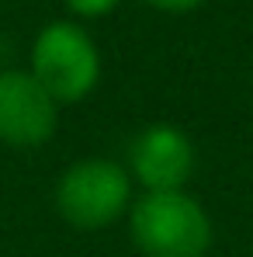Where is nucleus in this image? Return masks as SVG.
<instances>
[{
    "instance_id": "f257e3e1",
    "label": "nucleus",
    "mask_w": 253,
    "mask_h": 257,
    "mask_svg": "<svg viewBox=\"0 0 253 257\" xmlns=\"http://www.w3.org/2000/svg\"><path fill=\"white\" fill-rule=\"evenodd\" d=\"M128 236L142 257H208L215 226L208 209L184 191H142L128 209Z\"/></svg>"
},
{
    "instance_id": "f03ea898",
    "label": "nucleus",
    "mask_w": 253,
    "mask_h": 257,
    "mask_svg": "<svg viewBox=\"0 0 253 257\" xmlns=\"http://www.w3.org/2000/svg\"><path fill=\"white\" fill-rule=\"evenodd\" d=\"M52 202L66 226L80 233H97L128 215L135 202V184L122 160L87 157L59 174Z\"/></svg>"
},
{
    "instance_id": "7ed1b4c3",
    "label": "nucleus",
    "mask_w": 253,
    "mask_h": 257,
    "mask_svg": "<svg viewBox=\"0 0 253 257\" xmlns=\"http://www.w3.org/2000/svg\"><path fill=\"white\" fill-rule=\"evenodd\" d=\"M28 73L49 90L56 104H77L101 84V49L77 21H52L32 42Z\"/></svg>"
},
{
    "instance_id": "20e7f679",
    "label": "nucleus",
    "mask_w": 253,
    "mask_h": 257,
    "mask_svg": "<svg viewBox=\"0 0 253 257\" xmlns=\"http://www.w3.org/2000/svg\"><path fill=\"white\" fill-rule=\"evenodd\" d=\"M198 164L194 139L173 122H153L128 143L125 171L142 191H184Z\"/></svg>"
},
{
    "instance_id": "39448f33",
    "label": "nucleus",
    "mask_w": 253,
    "mask_h": 257,
    "mask_svg": "<svg viewBox=\"0 0 253 257\" xmlns=\"http://www.w3.org/2000/svg\"><path fill=\"white\" fill-rule=\"evenodd\" d=\"M59 128V104L28 70H0V143L39 150Z\"/></svg>"
},
{
    "instance_id": "423d86ee",
    "label": "nucleus",
    "mask_w": 253,
    "mask_h": 257,
    "mask_svg": "<svg viewBox=\"0 0 253 257\" xmlns=\"http://www.w3.org/2000/svg\"><path fill=\"white\" fill-rule=\"evenodd\" d=\"M66 11L73 18H84V21H97V18H108L122 0H63Z\"/></svg>"
},
{
    "instance_id": "0eeeda50",
    "label": "nucleus",
    "mask_w": 253,
    "mask_h": 257,
    "mask_svg": "<svg viewBox=\"0 0 253 257\" xmlns=\"http://www.w3.org/2000/svg\"><path fill=\"white\" fill-rule=\"evenodd\" d=\"M142 4H149V7L160 11V14H194V11H201L208 0H142Z\"/></svg>"
}]
</instances>
